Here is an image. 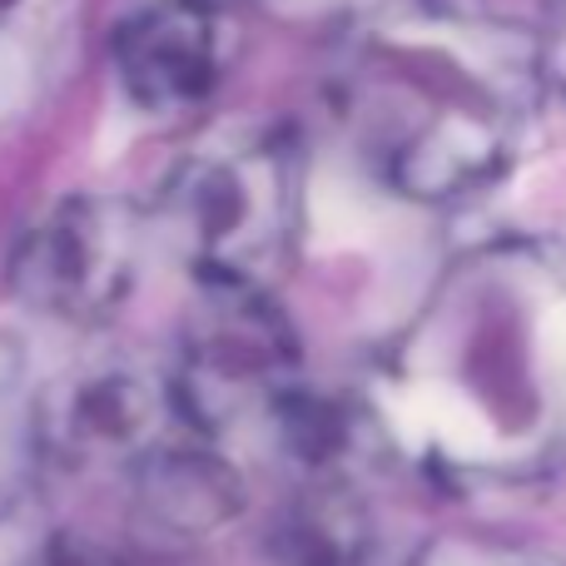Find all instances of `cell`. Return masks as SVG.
Listing matches in <instances>:
<instances>
[{"label":"cell","mask_w":566,"mask_h":566,"mask_svg":"<svg viewBox=\"0 0 566 566\" xmlns=\"http://www.w3.org/2000/svg\"><path fill=\"white\" fill-rule=\"evenodd\" d=\"M537 80L542 55L522 30L448 0H398L343 35L328 95L392 195L448 205L507 169Z\"/></svg>","instance_id":"obj_1"},{"label":"cell","mask_w":566,"mask_h":566,"mask_svg":"<svg viewBox=\"0 0 566 566\" xmlns=\"http://www.w3.org/2000/svg\"><path fill=\"white\" fill-rule=\"evenodd\" d=\"M303 214V155L283 125H219L169 169L155 219L205 289H269Z\"/></svg>","instance_id":"obj_2"},{"label":"cell","mask_w":566,"mask_h":566,"mask_svg":"<svg viewBox=\"0 0 566 566\" xmlns=\"http://www.w3.org/2000/svg\"><path fill=\"white\" fill-rule=\"evenodd\" d=\"M303 348L269 289H205L169 373L179 422L199 438L274 418L303 388Z\"/></svg>","instance_id":"obj_3"},{"label":"cell","mask_w":566,"mask_h":566,"mask_svg":"<svg viewBox=\"0 0 566 566\" xmlns=\"http://www.w3.org/2000/svg\"><path fill=\"white\" fill-rule=\"evenodd\" d=\"M145 224L125 199L70 195L20 234L10 254V293L40 318L90 328L129 298Z\"/></svg>","instance_id":"obj_4"},{"label":"cell","mask_w":566,"mask_h":566,"mask_svg":"<svg viewBox=\"0 0 566 566\" xmlns=\"http://www.w3.org/2000/svg\"><path fill=\"white\" fill-rule=\"evenodd\" d=\"M179 408L169 373L135 358H95L60 373L35 412V442L60 468H135L149 448L175 438Z\"/></svg>","instance_id":"obj_5"},{"label":"cell","mask_w":566,"mask_h":566,"mask_svg":"<svg viewBox=\"0 0 566 566\" xmlns=\"http://www.w3.org/2000/svg\"><path fill=\"white\" fill-rule=\"evenodd\" d=\"M239 50L224 0H145L115 30V75L135 109L179 119L219 95Z\"/></svg>","instance_id":"obj_6"},{"label":"cell","mask_w":566,"mask_h":566,"mask_svg":"<svg viewBox=\"0 0 566 566\" xmlns=\"http://www.w3.org/2000/svg\"><path fill=\"white\" fill-rule=\"evenodd\" d=\"M239 468L195 432L165 438L129 468V522L149 547H195L244 517Z\"/></svg>","instance_id":"obj_7"},{"label":"cell","mask_w":566,"mask_h":566,"mask_svg":"<svg viewBox=\"0 0 566 566\" xmlns=\"http://www.w3.org/2000/svg\"><path fill=\"white\" fill-rule=\"evenodd\" d=\"M373 512L338 472L298 488L269 527V566H373Z\"/></svg>","instance_id":"obj_8"},{"label":"cell","mask_w":566,"mask_h":566,"mask_svg":"<svg viewBox=\"0 0 566 566\" xmlns=\"http://www.w3.org/2000/svg\"><path fill=\"white\" fill-rule=\"evenodd\" d=\"M45 522H40L35 482L25 462L10 448H0V566H25L40 552Z\"/></svg>","instance_id":"obj_9"},{"label":"cell","mask_w":566,"mask_h":566,"mask_svg":"<svg viewBox=\"0 0 566 566\" xmlns=\"http://www.w3.org/2000/svg\"><path fill=\"white\" fill-rule=\"evenodd\" d=\"M412 566H566V557L527 542L482 537V532H442L412 557Z\"/></svg>","instance_id":"obj_10"},{"label":"cell","mask_w":566,"mask_h":566,"mask_svg":"<svg viewBox=\"0 0 566 566\" xmlns=\"http://www.w3.org/2000/svg\"><path fill=\"white\" fill-rule=\"evenodd\" d=\"M50 6H55V0H0V35H15V30H25L30 20H40Z\"/></svg>","instance_id":"obj_11"},{"label":"cell","mask_w":566,"mask_h":566,"mask_svg":"<svg viewBox=\"0 0 566 566\" xmlns=\"http://www.w3.org/2000/svg\"><path fill=\"white\" fill-rule=\"evenodd\" d=\"M269 10H283V15H303V10H323L333 6V0H264Z\"/></svg>","instance_id":"obj_12"},{"label":"cell","mask_w":566,"mask_h":566,"mask_svg":"<svg viewBox=\"0 0 566 566\" xmlns=\"http://www.w3.org/2000/svg\"><path fill=\"white\" fill-rule=\"evenodd\" d=\"M552 70L566 80V20H562V30H557V45H552Z\"/></svg>","instance_id":"obj_13"}]
</instances>
